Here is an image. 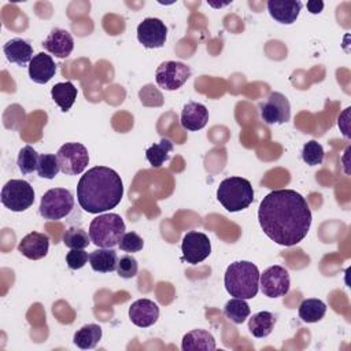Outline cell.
Here are the masks:
<instances>
[{
	"label": "cell",
	"instance_id": "obj_1",
	"mask_svg": "<svg viewBox=\"0 0 351 351\" xmlns=\"http://www.w3.org/2000/svg\"><path fill=\"white\" fill-rule=\"evenodd\" d=\"M258 221L270 240L291 247L307 236L311 226V210L296 191L277 189L262 199Z\"/></svg>",
	"mask_w": 351,
	"mask_h": 351
},
{
	"label": "cell",
	"instance_id": "obj_2",
	"mask_svg": "<svg viewBox=\"0 0 351 351\" xmlns=\"http://www.w3.org/2000/svg\"><path fill=\"white\" fill-rule=\"evenodd\" d=\"M123 196L119 174L106 166L89 169L78 181L77 200L81 208L90 214H100L118 206Z\"/></svg>",
	"mask_w": 351,
	"mask_h": 351
},
{
	"label": "cell",
	"instance_id": "obj_3",
	"mask_svg": "<svg viewBox=\"0 0 351 351\" xmlns=\"http://www.w3.org/2000/svg\"><path fill=\"white\" fill-rule=\"evenodd\" d=\"M259 270L248 261H237L228 266L225 271V288L230 296L252 299L259 289Z\"/></svg>",
	"mask_w": 351,
	"mask_h": 351
},
{
	"label": "cell",
	"instance_id": "obj_4",
	"mask_svg": "<svg viewBox=\"0 0 351 351\" xmlns=\"http://www.w3.org/2000/svg\"><path fill=\"white\" fill-rule=\"evenodd\" d=\"M217 199L225 210L237 213L247 208L254 200V189L248 180L241 177H228L219 182Z\"/></svg>",
	"mask_w": 351,
	"mask_h": 351
},
{
	"label": "cell",
	"instance_id": "obj_5",
	"mask_svg": "<svg viewBox=\"0 0 351 351\" xmlns=\"http://www.w3.org/2000/svg\"><path fill=\"white\" fill-rule=\"evenodd\" d=\"M125 233V222L115 213L100 214L89 225L90 241L99 248H114Z\"/></svg>",
	"mask_w": 351,
	"mask_h": 351
},
{
	"label": "cell",
	"instance_id": "obj_6",
	"mask_svg": "<svg viewBox=\"0 0 351 351\" xmlns=\"http://www.w3.org/2000/svg\"><path fill=\"white\" fill-rule=\"evenodd\" d=\"M74 207V197L66 188H52L47 191L40 202L38 213L45 219H60L70 214Z\"/></svg>",
	"mask_w": 351,
	"mask_h": 351
},
{
	"label": "cell",
	"instance_id": "obj_7",
	"mask_svg": "<svg viewBox=\"0 0 351 351\" xmlns=\"http://www.w3.org/2000/svg\"><path fill=\"white\" fill-rule=\"evenodd\" d=\"M0 199L4 207L11 211L21 213L34 203V191L25 180H10L4 184Z\"/></svg>",
	"mask_w": 351,
	"mask_h": 351
},
{
	"label": "cell",
	"instance_id": "obj_8",
	"mask_svg": "<svg viewBox=\"0 0 351 351\" xmlns=\"http://www.w3.org/2000/svg\"><path fill=\"white\" fill-rule=\"evenodd\" d=\"M58 160L60 166V171L66 176H77L81 174L88 163L89 154L85 145L81 143H66L58 149Z\"/></svg>",
	"mask_w": 351,
	"mask_h": 351
},
{
	"label": "cell",
	"instance_id": "obj_9",
	"mask_svg": "<svg viewBox=\"0 0 351 351\" xmlns=\"http://www.w3.org/2000/svg\"><path fill=\"white\" fill-rule=\"evenodd\" d=\"M191 77V69L182 62L166 60L160 63L155 71L156 84L165 90H176L181 88Z\"/></svg>",
	"mask_w": 351,
	"mask_h": 351
},
{
	"label": "cell",
	"instance_id": "obj_10",
	"mask_svg": "<svg viewBox=\"0 0 351 351\" xmlns=\"http://www.w3.org/2000/svg\"><path fill=\"white\" fill-rule=\"evenodd\" d=\"M261 291L267 298H280L288 293L291 287L289 273L285 267L274 265L259 276Z\"/></svg>",
	"mask_w": 351,
	"mask_h": 351
},
{
	"label": "cell",
	"instance_id": "obj_11",
	"mask_svg": "<svg viewBox=\"0 0 351 351\" xmlns=\"http://www.w3.org/2000/svg\"><path fill=\"white\" fill-rule=\"evenodd\" d=\"M261 118L267 125L285 123L291 118V104L280 92H271L265 101L259 104Z\"/></svg>",
	"mask_w": 351,
	"mask_h": 351
},
{
	"label": "cell",
	"instance_id": "obj_12",
	"mask_svg": "<svg viewBox=\"0 0 351 351\" xmlns=\"http://www.w3.org/2000/svg\"><path fill=\"white\" fill-rule=\"evenodd\" d=\"M182 258L191 265L203 262L211 254V243L207 234L202 232H188L181 243Z\"/></svg>",
	"mask_w": 351,
	"mask_h": 351
},
{
	"label": "cell",
	"instance_id": "obj_13",
	"mask_svg": "<svg viewBox=\"0 0 351 351\" xmlns=\"http://www.w3.org/2000/svg\"><path fill=\"white\" fill-rule=\"evenodd\" d=\"M166 37L167 27L158 18H145L137 26V40L145 48L154 49L163 47Z\"/></svg>",
	"mask_w": 351,
	"mask_h": 351
},
{
	"label": "cell",
	"instance_id": "obj_14",
	"mask_svg": "<svg viewBox=\"0 0 351 351\" xmlns=\"http://www.w3.org/2000/svg\"><path fill=\"white\" fill-rule=\"evenodd\" d=\"M129 318L138 328H148L159 318V307L149 299H138L129 307Z\"/></svg>",
	"mask_w": 351,
	"mask_h": 351
},
{
	"label": "cell",
	"instance_id": "obj_15",
	"mask_svg": "<svg viewBox=\"0 0 351 351\" xmlns=\"http://www.w3.org/2000/svg\"><path fill=\"white\" fill-rule=\"evenodd\" d=\"M43 47H44V49H47L49 53L55 55L56 58L64 59L73 52L74 40H73V36L67 30L53 27L49 32L48 37L43 41Z\"/></svg>",
	"mask_w": 351,
	"mask_h": 351
},
{
	"label": "cell",
	"instance_id": "obj_16",
	"mask_svg": "<svg viewBox=\"0 0 351 351\" xmlns=\"http://www.w3.org/2000/svg\"><path fill=\"white\" fill-rule=\"evenodd\" d=\"M49 247V237L44 233L30 232L18 244V251L27 259L37 261L47 255Z\"/></svg>",
	"mask_w": 351,
	"mask_h": 351
},
{
	"label": "cell",
	"instance_id": "obj_17",
	"mask_svg": "<svg viewBox=\"0 0 351 351\" xmlns=\"http://www.w3.org/2000/svg\"><path fill=\"white\" fill-rule=\"evenodd\" d=\"M302 5L299 0H269L267 11L274 21L282 25H291L299 16Z\"/></svg>",
	"mask_w": 351,
	"mask_h": 351
},
{
	"label": "cell",
	"instance_id": "obj_18",
	"mask_svg": "<svg viewBox=\"0 0 351 351\" xmlns=\"http://www.w3.org/2000/svg\"><path fill=\"white\" fill-rule=\"evenodd\" d=\"M56 73V66L52 58L44 52L33 56L29 63V77L36 84H47Z\"/></svg>",
	"mask_w": 351,
	"mask_h": 351
},
{
	"label": "cell",
	"instance_id": "obj_19",
	"mask_svg": "<svg viewBox=\"0 0 351 351\" xmlns=\"http://www.w3.org/2000/svg\"><path fill=\"white\" fill-rule=\"evenodd\" d=\"M180 122L186 130H200L208 122V110L200 103L189 101L182 108Z\"/></svg>",
	"mask_w": 351,
	"mask_h": 351
},
{
	"label": "cell",
	"instance_id": "obj_20",
	"mask_svg": "<svg viewBox=\"0 0 351 351\" xmlns=\"http://www.w3.org/2000/svg\"><path fill=\"white\" fill-rule=\"evenodd\" d=\"M3 52L8 62L18 66H26L33 59L32 45L22 38H12L3 45Z\"/></svg>",
	"mask_w": 351,
	"mask_h": 351
},
{
	"label": "cell",
	"instance_id": "obj_21",
	"mask_svg": "<svg viewBox=\"0 0 351 351\" xmlns=\"http://www.w3.org/2000/svg\"><path fill=\"white\" fill-rule=\"evenodd\" d=\"M182 351H213L215 350V340L214 336L204 329H193L184 335L181 343Z\"/></svg>",
	"mask_w": 351,
	"mask_h": 351
},
{
	"label": "cell",
	"instance_id": "obj_22",
	"mask_svg": "<svg viewBox=\"0 0 351 351\" xmlns=\"http://www.w3.org/2000/svg\"><path fill=\"white\" fill-rule=\"evenodd\" d=\"M89 263L95 271L110 273L117 270L118 256L112 248H99L89 254Z\"/></svg>",
	"mask_w": 351,
	"mask_h": 351
},
{
	"label": "cell",
	"instance_id": "obj_23",
	"mask_svg": "<svg viewBox=\"0 0 351 351\" xmlns=\"http://www.w3.org/2000/svg\"><path fill=\"white\" fill-rule=\"evenodd\" d=\"M77 93H78L77 88L70 81L55 84L51 89V96H52L53 101L64 112L69 111L71 108V106L74 104V101L77 99Z\"/></svg>",
	"mask_w": 351,
	"mask_h": 351
},
{
	"label": "cell",
	"instance_id": "obj_24",
	"mask_svg": "<svg viewBox=\"0 0 351 351\" xmlns=\"http://www.w3.org/2000/svg\"><path fill=\"white\" fill-rule=\"evenodd\" d=\"M101 328L96 324H88L80 328L73 337L74 344L81 350H92L101 339Z\"/></svg>",
	"mask_w": 351,
	"mask_h": 351
},
{
	"label": "cell",
	"instance_id": "obj_25",
	"mask_svg": "<svg viewBox=\"0 0 351 351\" xmlns=\"http://www.w3.org/2000/svg\"><path fill=\"white\" fill-rule=\"evenodd\" d=\"M276 318L270 311H259L248 319V329L255 337H266L271 333Z\"/></svg>",
	"mask_w": 351,
	"mask_h": 351
},
{
	"label": "cell",
	"instance_id": "obj_26",
	"mask_svg": "<svg viewBox=\"0 0 351 351\" xmlns=\"http://www.w3.org/2000/svg\"><path fill=\"white\" fill-rule=\"evenodd\" d=\"M326 304L319 299H304L299 306V317L303 322L314 324L324 318Z\"/></svg>",
	"mask_w": 351,
	"mask_h": 351
},
{
	"label": "cell",
	"instance_id": "obj_27",
	"mask_svg": "<svg viewBox=\"0 0 351 351\" xmlns=\"http://www.w3.org/2000/svg\"><path fill=\"white\" fill-rule=\"evenodd\" d=\"M173 151V143L169 138H162L159 143L152 144L147 148L145 156L152 167H160L166 160L170 159V152Z\"/></svg>",
	"mask_w": 351,
	"mask_h": 351
},
{
	"label": "cell",
	"instance_id": "obj_28",
	"mask_svg": "<svg viewBox=\"0 0 351 351\" xmlns=\"http://www.w3.org/2000/svg\"><path fill=\"white\" fill-rule=\"evenodd\" d=\"M223 314L228 319L234 324H243L250 315V306L245 299L233 298L226 302L223 307Z\"/></svg>",
	"mask_w": 351,
	"mask_h": 351
},
{
	"label": "cell",
	"instance_id": "obj_29",
	"mask_svg": "<svg viewBox=\"0 0 351 351\" xmlns=\"http://www.w3.org/2000/svg\"><path fill=\"white\" fill-rule=\"evenodd\" d=\"M63 243L70 250H84L89 245L90 237L88 236V233L82 228L70 226L63 233Z\"/></svg>",
	"mask_w": 351,
	"mask_h": 351
},
{
	"label": "cell",
	"instance_id": "obj_30",
	"mask_svg": "<svg viewBox=\"0 0 351 351\" xmlns=\"http://www.w3.org/2000/svg\"><path fill=\"white\" fill-rule=\"evenodd\" d=\"M36 171L41 178H47V180L55 178L60 171L58 156L53 154H41L38 156V165Z\"/></svg>",
	"mask_w": 351,
	"mask_h": 351
},
{
	"label": "cell",
	"instance_id": "obj_31",
	"mask_svg": "<svg viewBox=\"0 0 351 351\" xmlns=\"http://www.w3.org/2000/svg\"><path fill=\"white\" fill-rule=\"evenodd\" d=\"M38 154L37 151L30 147V145H25L19 154H18V159H16V165L18 169L21 170L22 174H30L34 170H37V165H38Z\"/></svg>",
	"mask_w": 351,
	"mask_h": 351
},
{
	"label": "cell",
	"instance_id": "obj_32",
	"mask_svg": "<svg viewBox=\"0 0 351 351\" xmlns=\"http://www.w3.org/2000/svg\"><path fill=\"white\" fill-rule=\"evenodd\" d=\"M325 152L322 145L315 141V140H310L307 141L303 148H302V159L304 163H307L308 166H317L321 165L324 160Z\"/></svg>",
	"mask_w": 351,
	"mask_h": 351
},
{
	"label": "cell",
	"instance_id": "obj_33",
	"mask_svg": "<svg viewBox=\"0 0 351 351\" xmlns=\"http://www.w3.org/2000/svg\"><path fill=\"white\" fill-rule=\"evenodd\" d=\"M138 271V263L137 261L130 255H123L118 261L117 265V273L122 278H133Z\"/></svg>",
	"mask_w": 351,
	"mask_h": 351
},
{
	"label": "cell",
	"instance_id": "obj_34",
	"mask_svg": "<svg viewBox=\"0 0 351 351\" xmlns=\"http://www.w3.org/2000/svg\"><path fill=\"white\" fill-rule=\"evenodd\" d=\"M118 245H119V248L122 251L138 252L140 250H143L144 241H143V239L136 232H128V233H123V236H122V239H121Z\"/></svg>",
	"mask_w": 351,
	"mask_h": 351
},
{
	"label": "cell",
	"instance_id": "obj_35",
	"mask_svg": "<svg viewBox=\"0 0 351 351\" xmlns=\"http://www.w3.org/2000/svg\"><path fill=\"white\" fill-rule=\"evenodd\" d=\"M88 261H89V255L84 250H70L66 254V263L73 270H78L84 267Z\"/></svg>",
	"mask_w": 351,
	"mask_h": 351
},
{
	"label": "cell",
	"instance_id": "obj_36",
	"mask_svg": "<svg viewBox=\"0 0 351 351\" xmlns=\"http://www.w3.org/2000/svg\"><path fill=\"white\" fill-rule=\"evenodd\" d=\"M324 8V3L322 1H317V0H310L307 1V10L311 14H319Z\"/></svg>",
	"mask_w": 351,
	"mask_h": 351
}]
</instances>
